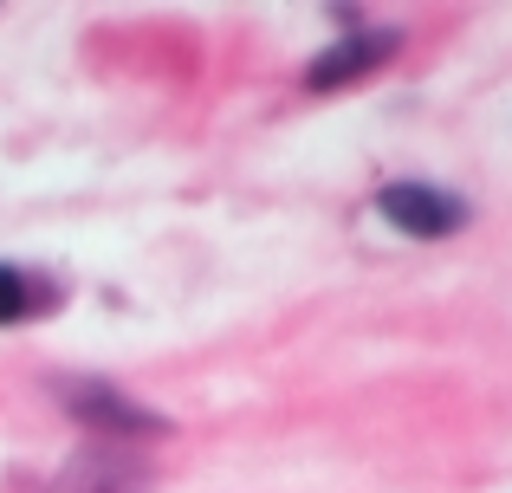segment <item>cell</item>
Here are the masks:
<instances>
[{
    "label": "cell",
    "mask_w": 512,
    "mask_h": 493,
    "mask_svg": "<svg viewBox=\"0 0 512 493\" xmlns=\"http://www.w3.org/2000/svg\"><path fill=\"white\" fill-rule=\"evenodd\" d=\"M376 215L389 221V228H402L409 241H441V234H454L467 221V202L448 189H435V182H389L383 195H376Z\"/></svg>",
    "instance_id": "cell-2"
},
{
    "label": "cell",
    "mask_w": 512,
    "mask_h": 493,
    "mask_svg": "<svg viewBox=\"0 0 512 493\" xmlns=\"http://www.w3.org/2000/svg\"><path fill=\"white\" fill-rule=\"evenodd\" d=\"M59 390H65V409H72L85 429H98V442H143V435H169V422L156 416V409L130 403V396L111 390V383L72 377V383H59Z\"/></svg>",
    "instance_id": "cell-1"
},
{
    "label": "cell",
    "mask_w": 512,
    "mask_h": 493,
    "mask_svg": "<svg viewBox=\"0 0 512 493\" xmlns=\"http://www.w3.org/2000/svg\"><path fill=\"white\" fill-rule=\"evenodd\" d=\"M52 493H150V487H143V474L130 468V461H117L111 448L98 442V448H85V455L65 468V481Z\"/></svg>",
    "instance_id": "cell-4"
},
{
    "label": "cell",
    "mask_w": 512,
    "mask_h": 493,
    "mask_svg": "<svg viewBox=\"0 0 512 493\" xmlns=\"http://www.w3.org/2000/svg\"><path fill=\"white\" fill-rule=\"evenodd\" d=\"M396 52V26H370V33H344L331 52H318L312 65H305V85L312 91H338V85H357L363 72H376V65Z\"/></svg>",
    "instance_id": "cell-3"
},
{
    "label": "cell",
    "mask_w": 512,
    "mask_h": 493,
    "mask_svg": "<svg viewBox=\"0 0 512 493\" xmlns=\"http://www.w3.org/2000/svg\"><path fill=\"white\" fill-rule=\"evenodd\" d=\"M59 305V292L46 279H33L26 266H7L0 260V325H20V318H39Z\"/></svg>",
    "instance_id": "cell-5"
}]
</instances>
